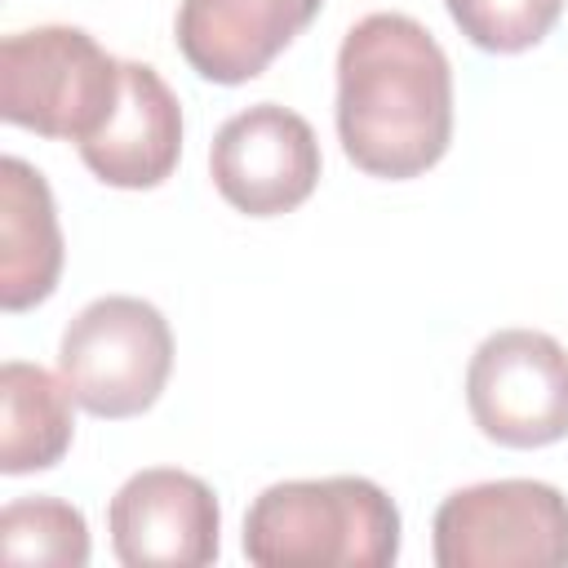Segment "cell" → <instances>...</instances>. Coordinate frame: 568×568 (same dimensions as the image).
Returning <instances> with one entry per match:
<instances>
[{
    "label": "cell",
    "mask_w": 568,
    "mask_h": 568,
    "mask_svg": "<svg viewBox=\"0 0 568 568\" xmlns=\"http://www.w3.org/2000/svg\"><path fill=\"white\" fill-rule=\"evenodd\" d=\"M337 138L368 178H417L453 142V67L408 13L359 18L337 49Z\"/></svg>",
    "instance_id": "6da1fadb"
},
{
    "label": "cell",
    "mask_w": 568,
    "mask_h": 568,
    "mask_svg": "<svg viewBox=\"0 0 568 568\" xmlns=\"http://www.w3.org/2000/svg\"><path fill=\"white\" fill-rule=\"evenodd\" d=\"M244 555L257 568H386L399 559V510L364 475L284 479L253 497Z\"/></svg>",
    "instance_id": "7a4b0ae2"
},
{
    "label": "cell",
    "mask_w": 568,
    "mask_h": 568,
    "mask_svg": "<svg viewBox=\"0 0 568 568\" xmlns=\"http://www.w3.org/2000/svg\"><path fill=\"white\" fill-rule=\"evenodd\" d=\"M124 58L80 27H31L0 40V115L62 142H89L120 102Z\"/></svg>",
    "instance_id": "3957f363"
},
{
    "label": "cell",
    "mask_w": 568,
    "mask_h": 568,
    "mask_svg": "<svg viewBox=\"0 0 568 568\" xmlns=\"http://www.w3.org/2000/svg\"><path fill=\"white\" fill-rule=\"evenodd\" d=\"M58 373L93 417L124 422L146 413L173 373L169 320L129 293L89 302L62 333Z\"/></svg>",
    "instance_id": "277c9868"
},
{
    "label": "cell",
    "mask_w": 568,
    "mask_h": 568,
    "mask_svg": "<svg viewBox=\"0 0 568 568\" xmlns=\"http://www.w3.org/2000/svg\"><path fill=\"white\" fill-rule=\"evenodd\" d=\"M439 568H564L568 497L541 479L457 488L435 510Z\"/></svg>",
    "instance_id": "5b68a950"
},
{
    "label": "cell",
    "mask_w": 568,
    "mask_h": 568,
    "mask_svg": "<svg viewBox=\"0 0 568 568\" xmlns=\"http://www.w3.org/2000/svg\"><path fill=\"white\" fill-rule=\"evenodd\" d=\"M466 408L501 448H546L568 435V351L541 328L484 337L466 368Z\"/></svg>",
    "instance_id": "8992f818"
},
{
    "label": "cell",
    "mask_w": 568,
    "mask_h": 568,
    "mask_svg": "<svg viewBox=\"0 0 568 568\" xmlns=\"http://www.w3.org/2000/svg\"><path fill=\"white\" fill-rule=\"evenodd\" d=\"M209 173L231 209L248 217H280L311 200L320 182L315 129L280 102H257L213 133Z\"/></svg>",
    "instance_id": "52a82bcc"
},
{
    "label": "cell",
    "mask_w": 568,
    "mask_h": 568,
    "mask_svg": "<svg viewBox=\"0 0 568 568\" xmlns=\"http://www.w3.org/2000/svg\"><path fill=\"white\" fill-rule=\"evenodd\" d=\"M106 532L124 568H204L222 550V510L200 475L146 466L115 488Z\"/></svg>",
    "instance_id": "ba28073f"
},
{
    "label": "cell",
    "mask_w": 568,
    "mask_h": 568,
    "mask_svg": "<svg viewBox=\"0 0 568 568\" xmlns=\"http://www.w3.org/2000/svg\"><path fill=\"white\" fill-rule=\"evenodd\" d=\"M320 4L324 0H182L173 40L195 75L244 84L315 22Z\"/></svg>",
    "instance_id": "9c48e42d"
},
{
    "label": "cell",
    "mask_w": 568,
    "mask_h": 568,
    "mask_svg": "<svg viewBox=\"0 0 568 568\" xmlns=\"http://www.w3.org/2000/svg\"><path fill=\"white\" fill-rule=\"evenodd\" d=\"M182 155V106L178 93L160 80L146 62H124L120 102L106 124L80 142L84 169L120 191H151L160 186Z\"/></svg>",
    "instance_id": "30bf717a"
},
{
    "label": "cell",
    "mask_w": 568,
    "mask_h": 568,
    "mask_svg": "<svg viewBox=\"0 0 568 568\" xmlns=\"http://www.w3.org/2000/svg\"><path fill=\"white\" fill-rule=\"evenodd\" d=\"M62 275V231L49 182L36 164L0 160V306L31 311L58 288Z\"/></svg>",
    "instance_id": "8fae6325"
},
{
    "label": "cell",
    "mask_w": 568,
    "mask_h": 568,
    "mask_svg": "<svg viewBox=\"0 0 568 568\" xmlns=\"http://www.w3.org/2000/svg\"><path fill=\"white\" fill-rule=\"evenodd\" d=\"M71 386L40 364L9 359L0 368V470L31 475L49 470L67 457L75 422H71Z\"/></svg>",
    "instance_id": "7c38bea8"
},
{
    "label": "cell",
    "mask_w": 568,
    "mask_h": 568,
    "mask_svg": "<svg viewBox=\"0 0 568 568\" xmlns=\"http://www.w3.org/2000/svg\"><path fill=\"white\" fill-rule=\"evenodd\" d=\"M0 555L9 564H89V524L71 501L18 497L0 510Z\"/></svg>",
    "instance_id": "4fadbf2b"
},
{
    "label": "cell",
    "mask_w": 568,
    "mask_h": 568,
    "mask_svg": "<svg viewBox=\"0 0 568 568\" xmlns=\"http://www.w3.org/2000/svg\"><path fill=\"white\" fill-rule=\"evenodd\" d=\"M457 31L484 53H524L550 36L564 0H444Z\"/></svg>",
    "instance_id": "5bb4252c"
}]
</instances>
